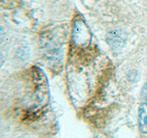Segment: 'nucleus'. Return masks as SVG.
I'll list each match as a JSON object with an SVG mask.
<instances>
[{
    "label": "nucleus",
    "instance_id": "obj_1",
    "mask_svg": "<svg viewBox=\"0 0 147 138\" xmlns=\"http://www.w3.org/2000/svg\"><path fill=\"white\" fill-rule=\"evenodd\" d=\"M73 41L76 45L86 47L91 41V32L89 28L83 20H76L73 28Z\"/></svg>",
    "mask_w": 147,
    "mask_h": 138
},
{
    "label": "nucleus",
    "instance_id": "obj_2",
    "mask_svg": "<svg viewBox=\"0 0 147 138\" xmlns=\"http://www.w3.org/2000/svg\"><path fill=\"white\" fill-rule=\"evenodd\" d=\"M127 41L125 31L121 30H115L110 31L107 35V43L113 51H119L123 48Z\"/></svg>",
    "mask_w": 147,
    "mask_h": 138
},
{
    "label": "nucleus",
    "instance_id": "obj_3",
    "mask_svg": "<svg viewBox=\"0 0 147 138\" xmlns=\"http://www.w3.org/2000/svg\"><path fill=\"white\" fill-rule=\"evenodd\" d=\"M138 122H139L140 130L144 133H147V102L142 103L140 106Z\"/></svg>",
    "mask_w": 147,
    "mask_h": 138
},
{
    "label": "nucleus",
    "instance_id": "obj_4",
    "mask_svg": "<svg viewBox=\"0 0 147 138\" xmlns=\"http://www.w3.org/2000/svg\"><path fill=\"white\" fill-rule=\"evenodd\" d=\"M6 38V30L3 26L0 25V44L3 43V41Z\"/></svg>",
    "mask_w": 147,
    "mask_h": 138
},
{
    "label": "nucleus",
    "instance_id": "obj_5",
    "mask_svg": "<svg viewBox=\"0 0 147 138\" xmlns=\"http://www.w3.org/2000/svg\"><path fill=\"white\" fill-rule=\"evenodd\" d=\"M142 97L145 101H147V83L144 86L142 87Z\"/></svg>",
    "mask_w": 147,
    "mask_h": 138
},
{
    "label": "nucleus",
    "instance_id": "obj_6",
    "mask_svg": "<svg viewBox=\"0 0 147 138\" xmlns=\"http://www.w3.org/2000/svg\"><path fill=\"white\" fill-rule=\"evenodd\" d=\"M5 62V56L2 52H0V67H1V66L4 64Z\"/></svg>",
    "mask_w": 147,
    "mask_h": 138
}]
</instances>
